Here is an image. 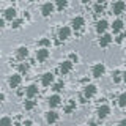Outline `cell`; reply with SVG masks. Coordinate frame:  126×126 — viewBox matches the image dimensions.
<instances>
[{
  "label": "cell",
  "mask_w": 126,
  "mask_h": 126,
  "mask_svg": "<svg viewBox=\"0 0 126 126\" xmlns=\"http://www.w3.org/2000/svg\"><path fill=\"white\" fill-rule=\"evenodd\" d=\"M123 38H126V35H125V33H121V35H118V36H117L115 41L118 43V44H120V43H123Z\"/></svg>",
  "instance_id": "4dcf8cb0"
},
{
  "label": "cell",
  "mask_w": 126,
  "mask_h": 126,
  "mask_svg": "<svg viewBox=\"0 0 126 126\" xmlns=\"http://www.w3.org/2000/svg\"><path fill=\"white\" fill-rule=\"evenodd\" d=\"M39 46H43V47H47V46H50V41L49 39H41V41H39Z\"/></svg>",
  "instance_id": "f546056e"
},
{
  "label": "cell",
  "mask_w": 126,
  "mask_h": 126,
  "mask_svg": "<svg viewBox=\"0 0 126 126\" xmlns=\"http://www.w3.org/2000/svg\"><path fill=\"white\" fill-rule=\"evenodd\" d=\"M123 80L126 82V71H125V73H123Z\"/></svg>",
  "instance_id": "e575fe53"
},
{
  "label": "cell",
  "mask_w": 126,
  "mask_h": 126,
  "mask_svg": "<svg viewBox=\"0 0 126 126\" xmlns=\"http://www.w3.org/2000/svg\"><path fill=\"white\" fill-rule=\"evenodd\" d=\"M60 96L58 94H52V96L49 98V106L50 107H57V106H60Z\"/></svg>",
  "instance_id": "ac0fdd59"
},
{
  "label": "cell",
  "mask_w": 126,
  "mask_h": 126,
  "mask_svg": "<svg viewBox=\"0 0 126 126\" xmlns=\"http://www.w3.org/2000/svg\"><path fill=\"white\" fill-rule=\"evenodd\" d=\"M84 24H85V21H84V17H80V16H77V17H74L73 21H71V25H73L74 30H80L82 27H84Z\"/></svg>",
  "instance_id": "52a82bcc"
},
{
  "label": "cell",
  "mask_w": 126,
  "mask_h": 126,
  "mask_svg": "<svg viewBox=\"0 0 126 126\" xmlns=\"http://www.w3.org/2000/svg\"><path fill=\"white\" fill-rule=\"evenodd\" d=\"M104 71H106V66L102 65V63H96V65L93 66V69H92L93 77H101L102 74H104Z\"/></svg>",
  "instance_id": "6da1fadb"
},
{
  "label": "cell",
  "mask_w": 126,
  "mask_h": 126,
  "mask_svg": "<svg viewBox=\"0 0 126 126\" xmlns=\"http://www.w3.org/2000/svg\"><path fill=\"white\" fill-rule=\"evenodd\" d=\"M90 126H96V123H94V121H90Z\"/></svg>",
  "instance_id": "d590c367"
},
{
  "label": "cell",
  "mask_w": 126,
  "mask_h": 126,
  "mask_svg": "<svg viewBox=\"0 0 126 126\" xmlns=\"http://www.w3.org/2000/svg\"><path fill=\"white\" fill-rule=\"evenodd\" d=\"M80 2H82V3H88L90 0H80Z\"/></svg>",
  "instance_id": "8d00e7d4"
},
{
  "label": "cell",
  "mask_w": 126,
  "mask_h": 126,
  "mask_svg": "<svg viewBox=\"0 0 126 126\" xmlns=\"http://www.w3.org/2000/svg\"><path fill=\"white\" fill-rule=\"evenodd\" d=\"M35 106H36V101H32V99H29V101L24 102V107H25V110H32Z\"/></svg>",
  "instance_id": "7402d4cb"
},
{
  "label": "cell",
  "mask_w": 126,
  "mask_h": 126,
  "mask_svg": "<svg viewBox=\"0 0 126 126\" xmlns=\"http://www.w3.org/2000/svg\"><path fill=\"white\" fill-rule=\"evenodd\" d=\"M107 25H109V24H107V21H104V19H102V21H98L96 22V32H98V33H102V35H104V32H106V29H107Z\"/></svg>",
  "instance_id": "9a60e30c"
},
{
  "label": "cell",
  "mask_w": 126,
  "mask_h": 126,
  "mask_svg": "<svg viewBox=\"0 0 126 126\" xmlns=\"http://www.w3.org/2000/svg\"><path fill=\"white\" fill-rule=\"evenodd\" d=\"M21 80H22L21 74H13V76L8 79V84H10L11 88H16V87H19V85H21Z\"/></svg>",
  "instance_id": "7a4b0ae2"
},
{
  "label": "cell",
  "mask_w": 126,
  "mask_h": 126,
  "mask_svg": "<svg viewBox=\"0 0 126 126\" xmlns=\"http://www.w3.org/2000/svg\"><path fill=\"white\" fill-rule=\"evenodd\" d=\"M54 82V74L52 73H46V74H43V79H41V84L47 87V85H50Z\"/></svg>",
  "instance_id": "4fadbf2b"
},
{
  "label": "cell",
  "mask_w": 126,
  "mask_h": 126,
  "mask_svg": "<svg viewBox=\"0 0 126 126\" xmlns=\"http://www.w3.org/2000/svg\"><path fill=\"white\" fill-rule=\"evenodd\" d=\"M52 13H54V5H52V3H49V2H47V3H44V5L41 6V14L44 16V17L50 16Z\"/></svg>",
  "instance_id": "8992f818"
},
{
  "label": "cell",
  "mask_w": 126,
  "mask_h": 126,
  "mask_svg": "<svg viewBox=\"0 0 126 126\" xmlns=\"http://www.w3.org/2000/svg\"><path fill=\"white\" fill-rule=\"evenodd\" d=\"M118 106L120 107H126V93H121L118 96Z\"/></svg>",
  "instance_id": "44dd1931"
},
{
  "label": "cell",
  "mask_w": 126,
  "mask_h": 126,
  "mask_svg": "<svg viewBox=\"0 0 126 126\" xmlns=\"http://www.w3.org/2000/svg\"><path fill=\"white\" fill-rule=\"evenodd\" d=\"M27 55H29V49H27L25 46L19 47V49H17V52H16V57H17L19 60H25V58H27Z\"/></svg>",
  "instance_id": "5bb4252c"
},
{
  "label": "cell",
  "mask_w": 126,
  "mask_h": 126,
  "mask_svg": "<svg viewBox=\"0 0 126 126\" xmlns=\"http://www.w3.org/2000/svg\"><path fill=\"white\" fill-rule=\"evenodd\" d=\"M25 94H27V98H29V99H32L33 96H36V94H38V87L35 85V84L29 85V87H27V90H25Z\"/></svg>",
  "instance_id": "ba28073f"
},
{
  "label": "cell",
  "mask_w": 126,
  "mask_h": 126,
  "mask_svg": "<svg viewBox=\"0 0 126 126\" xmlns=\"http://www.w3.org/2000/svg\"><path fill=\"white\" fill-rule=\"evenodd\" d=\"M30 2H35V0H30Z\"/></svg>",
  "instance_id": "f35d334b"
},
{
  "label": "cell",
  "mask_w": 126,
  "mask_h": 126,
  "mask_svg": "<svg viewBox=\"0 0 126 126\" xmlns=\"http://www.w3.org/2000/svg\"><path fill=\"white\" fill-rule=\"evenodd\" d=\"M74 109H76V101H69V104L65 107V112H66V113H71Z\"/></svg>",
  "instance_id": "603a6c76"
},
{
  "label": "cell",
  "mask_w": 126,
  "mask_h": 126,
  "mask_svg": "<svg viewBox=\"0 0 126 126\" xmlns=\"http://www.w3.org/2000/svg\"><path fill=\"white\" fill-rule=\"evenodd\" d=\"M63 88H65L63 82H58V84H55V85H54V90H55V92H62Z\"/></svg>",
  "instance_id": "f1b7e54d"
},
{
  "label": "cell",
  "mask_w": 126,
  "mask_h": 126,
  "mask_svg": "<svg viewBox=\"0 0 126 126\" xmlns=\"http://www.w3.org/2000/svg\"><path fill=\"white\" fill-rule=\"evenodd\" d=\"M13 2H16V0H13Z\"/></svg>",
  "instance_id": "ab89813d"
},
{
  "label": "cell",
  "mask_w": 126,
  "mask_h": 126,
  "mask_svg": "<svg viewBox=\"0 0 126 126\" xmlns=\"http://www.w3.org/2000/svg\"><path fill=\"white\" fill-rule=\"evenodd\" d=\"M47 57H49V49L41 47V49L36 50V58H38V62H44V60H47Z\"/></svg>",
  "instance_id": "5b68a950"
},
{
  "label": "cell",
  "mask_w": 126,
  "mask_h": 126,
  "mask_svg": "<svg viewBox=\"0 0 126 126\" xmlns=\"http://www.w3.org/2000/svg\"><path fill=\"white\" fill-rule=\"evenodd\" d=\"M94 93H96V87L94 85H92V84H88L84 88V96L88 99V98H92V96H94Z\"/></svg>",
  "instance_id": "9c48e42d"
},
{
  "label": "cell",
  "mask_w": 126,
  "mask_h": 126,
  "mask_svg": "<svg viewBox=\"0 0 126 126\" xmlns=\"http://www.w3.org/2000/svg\"><path fill=\"white\" fill-rule=\"evenodd\" d=\"M125 8H126L125 2L118 0V2H115V3H113V6H112V13H113V14H121V13L125 11Z\"/></svg>",
  "instance_id": "3957f363"
},
{
  "label": "cell",
  "mask_w": 126,
  "mask_h": 126,
  "mask_svg": "<svg viewBox=\"0 0 126 126\" xmlns=\"http://www.w3.org/2000/svg\"><path fill=\"white\" fill-rule=\"evenodd\" d=\"M57 120H58V113H57V112H54V110H50V112H47V115H46V121H47L49 125L55 123Z\"/></svg>",
  "instance_id": "e0dca14e"
},
{
  "label": "cell",
  "mask_w": 126,
  "mask_h": 126,
  "mask_svg": "<svg viewBox=\"0 0 126 126\" xmlns=\"http://www.w3.org/2000/svg\"><path fill=\"white\" fill-rule=\"evenodd\" d=\"M69 35H71L69 27H62V29L58 30V39H60V41H66V39L69 38Z\"/></svg>",
  "instance_id": "277c9868"
},
{
  "label": "cell",
  "mask_w": 126,
  "mask_h": 126,
  "mask_svg": "<svg viewBox=\"0 0 126 126\" xmlns=\"http://www.w3.org/2000/svg\"><path fill=\"white\" fill-rule=\"evenodd\" d=\"M120 126H126V118H123V120L120 121Z\"/></svg>",
  "instance_id": "836d02e7"
},
{
  "label": "cell",
  "mask_w": 126,
  "mask_h": 126,
  "mask_svg": "<svg viewBox=\"0 0 126 126\" xmlns=\"http://www.w3.org/2000/svg\"><path fill=\"white\" fill-rule=\"evenodd\" d=\"M24 126H32V121H30V120H27V121H24Z\"/></svg>",
  "instance_id": "d6a6232c"
},
{
  "label": "cell",
  "mask_w": 126,
  "mask_h": 126,
  "mask_svg": "<svg viewBox=\"0 0 126 126\" xmlns=\"http://www.w3.org/2000/svg\"><path fill=\"white\" fill-rule=\"evenodd\" d=\"M16 17V10L14 8H8V10L5 11V14H3V19H6V21H11L13 22Z\"/></svg>",
  "instance_id": "2e32d148"
},
{
  "label": "cell",
  "mask_w": 126,
  "mask_h": 126,
  "mask_svg": "<svg viewBox=\"0 0 126 126\" xmlns=\"http://www.w3.org/2000/svg\"><path fill=\"white\" fill-rule=\"evenodd\" d=\"M112 29H113V33H118V32H120L121 29H123V21L117 19V21L112 24Z\"/></svg>",
  "instance_id": "d6986e66"
},
{
  "label": "cell",
  "mask_w": 126,
  "mask_h": 126,
  "mask_svg": "<svg viewBox=\"0 0 126 126\" xmlns=\"http://www.w3.org/2000/svg\"><path fill=\"white\" fill-rule=\"evenodd\" d=\"M19 71H21V73H27V71H29V65H27V63H21V65H19Z\"/></svg>",
  "instance_id": "83f0119b"
},
{
  "label": "cell",
  "mask_w": 126,
  "mask_h": 126,
  "mask_svg": "<svg viewBox=\"0 0 126 126\" xmlns=\"http://www.w3.org/2000/svg\"><path fill=\"white\" fill-rule=\"evenodd\" d=\"M110 113V109H109V106H106V104H102L98 107V117L99 118H106Z\"/></svg>",
  "instance_id": "7c38bea8"
},
{
  "label": "cell",
  "mask_w": 126,
  "mask_h": 126,
  "mask_svg": "<svg viewBox=\"0 0 126 126\" xmlns=\"http://www.w3.org/2000/svg\"><path fill=\"white\" fill-rule=\"evenodd\" d=\"M69 60H71V62H76V63H77V60H79L77 54H69Z\"/></svg>",
  "instance_id": "1f68e13d"
},
{
  "label": "cell",
  "mask_w": 126,
  "mask_h": 126,
  "mask_svg": "<svg viewBox=\"0 0 126 126\" xmlns=\"http://www.w3.org/2000/svg\"><path fill=\"white\" fill-rule=\"evenodd\" d=\"M121 76H123V74H121L120 71H113V74H112V77H113V82H115V84H118V82H120L121 79H123Z\"/></svg>",
  "instance_id": "cb8c5ba5"
},
{
  "label": "cell",
  "mask_w": 126,
  "mask_h": 126,
  "mask_svg": "<svg viewBox=\"0 0 126 126\" xmlns=\"http://www.w3.org/2000/svg\"><path fill=\"white\" fill-rule=\"evenodd\" d=\"M98 2H99V3H102V2H106V0H98Z\"/></svg>",
  "instance_id": "74e56055"
},
{
  "label": "cell",
  "mask_w": 126,
  "mask_h": 126,
  "mask_svg": "<svg viewBox=\"0 0 126 126\" xmlns=\"http://www.w3.org/2000/svg\"><path fill=\"white\" fill-rule=\"evenodd\" d=\"M55 6H57V10L63 11L66 6H68V0H57V3H55Z\"/></svg>",
  "instance_id": "ffe728a7"
},
{
  "label": "cell",
  "mask_w": 126,
  "mask_h": 126,
  "mask_svg": "<svg viewBox=\"0 0 126 126\" xmlns=\"http://www.w3.org/2000/svg\"><path fill=\"white\" fill-rule=\"evenodd\" d=\"M0 126H11V118L10 117H3L0 120Z\"/></svg>",
  "instance_id": "d4e9b609"
},
{
  "label": "cell",
  "mask_w": 126,
  "mask_h": 126,
  "mask_svg": "<svg viewBox=\"0 0 126 126\" xmlns=\"http://www.w3.org/2000/svg\"><path fill=\"white\" fill-rule=\"evenodd\" d=\"M71 69H73V62L71 60H66V62L62 63V66H60V73L62 74H68Z\"/></svg>",
  "instance_id": "8fae6325"
},
{
  "label": "cell",
  "mask_w": 126,
  "mask_h": 126,
  "mask_svg": "<svg viewBox=\"0 0 126 126\" xmlns=\"http://www.w3.org/2000/svg\"><path fill=\"white\" fill-rule=\"evenodd\" d=\"M102 11H104V6H102L101 3H98V5H94V13H96V14H101Z\"/></svg>",
  "instance_id": "4316f807"
},
{
  "label": "cell",
  "mask_w": 126,
  "mask_h": 126,
  "mask_svg": "<svg viewBox=\"0 0 126 126\" xmlns=\"http://www.w3.org/2000/svg\"><path fill=\"white\" fill-rule=\"evenodd\" d=\"M21 25H22V21H21V19H14V21L11 22V27H13V29H19Z\"/></svg>",
  "instance_id": "484cf974"
},
{
  "label": "cell",
  "mask_w": 126,
  "mask_h": 126,
  "mask_svg": "<svg viewBox=\"0 0 126 126\" xmlns=\"http://www.w3.org/2000/svg\"><path fill=\"white\" fill-rule=\"evenodd\" d=\"M110 43H112V35H109V33H104L99 38V46L101 47H107Z\"/></svg>",
  "instance_id": "30bf717a"
}]
</instances>
